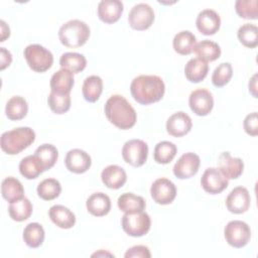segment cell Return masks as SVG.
<instances>
[{"instance_id": "6da1fadb", "label": "cell", "mask_w": 258, "mask_h": 258, "mask_svg": "<svg viewBox=\"0 0 258 258\" xmlns=\"http://www.w3.org/2000/svg\"><path fill=\"white\" fill-rule=\"evenodd\" d=\"M133 99L141 105H149L162 99L165 92L163 80L155 75H140L130 85Z\"/></svg>"}, {"instance_id": "7a4b0ae2", "label": "cell", "mask_w": 258, "mask_h": 258, "mask_svg": "<svg viewBox=\"0 0 258 258\" xmlns=\"http://www.w3.org/2000/svg\"><path fill=\"white\" fill-rule=\"evenodd\" d=\"M104 111L109 122L121 130L132 128L137 120L134 108L121 95L111 96L105 104Z\"/></svg>"}, {"instance_id": "3957f363", "label": "cell", "mask_w": 258, "mask_h": 258, "mask_svg": "<svg viewBox=\"0 0 258 258\" xmlns=\"http://www.w3.org/2000/svg\"><path fill=\"white\" fill-rule=\"evenodd\" d=\"M35 140V132L30 127H18L6 131L1 135V149L9 154L15 155L26 149Z\"/></svg>"}, {"instance_id": "277c9868", "label": "cell", "mask_w": 258, "mask_h": 258, "mask_svg": "<svg viewBox=\"0 0 258 258\" xmlns=\"http://www.w3.org/2000/svg\"><path fill=\"white\" fill-rule=\"evenodd\" d=\"M89 26L79 19H73L66 22L58 30V38L61 44L70 48L83 46L89 39Z\"/></svg>"}, {"instance_id": "5b68a950", "label": "cell", "mask_w": 258, "mask_h": 258, "mask_svg": "<svg viewBox=\"0 0 258 258\" xmlns=\"http://www.w3.org/2000/svg\"><path fill=\"white\" fill-rule=\"evenodd\" d=\"M24 57L28 67L36 73H44L49 70L53 63L52 53L44 46L33 43L24 48Z\"/></svg>"}, {"instance_id": "8992f818", "label": "cell", "mask_w": 258, "mask_h": 258, "mask_svg": "<svg viewBox=\"0 0 258 258\" xmlns=\"http://www.w3.org/2000/svg\"><path fill=\"white\" fill-rule=\"evenodd\" d=\"M123 231L131 237H141L148 233L151 227V220L147 213L139 212L123 215L121 219Z\"/></svg>"}, {"instance_id": "52a82bcc", "label": "cell", "mask_w": 258, "mask_h": 258, "mask_svg": "<svg viewBox=\"0 0 258 258\" xmlns=\"http://www.w3.org/2000/svg\"><path fill=\"white\" fill-rule=\"evenodd\" d=\"M224 236L230 246L242 248L246 246L251 239V229L248 224L243 221H230L224 229Z\"/></svg>"}, {"instance_id": "ba28073f", "label": "cell", "mask_w": 258, "mask_h": 258, "mask_svg": "<svg viewBox=\"0 0 258 258\" xmlns=\"http://www.w3.org/2000/svg\"><path fill=\"white\" fill-rule=\"evenodd\" d=\"M148 156V145L141 139H131L124 143L122 157L124 161L134 167L143 165Z\"/></svg>"}, {"instance_id": "9c48e42d", "label": "cell", "mask_w": 258, "mask_h": 258, "mask_svg": "<svg viewBox=\"0 0 258 258\" xmlns=\"http://www.w3.org/2000/svg\"><path fill=\"white\" fill-rule=\"evenodd\" d=\"M154 11L150 5L146 3H138L134 5L128 15V22L131 28L135 30H146L154 21Z\"/></svg>"}, {"instance_id": "30bf717a", "label": "cell", "mask_w": 258, "mask_h": 258, "mask_svg": "<svg viewBox=\"0 0 258 258\" xmlns=\"http://www.w3.org/2000/svg\"><path fill=\"white\" fill-rule=\"evenodd\" d=\"M150 195L156 204L169 205L176 197V187L168 178L160 177L151 184Z\"/></svg>"}, {"instance_id": "8fae6325", "label": "cell", "mask_w": 258, "mask_h": 258, "mask_svg": "<svg viewBox=\"0 0 258 258\" xmlns=\"http://www.w3.org/2000/svg\"><path fill=\"white\" fill-rule=\"evenodd\" d=\"M190 110L198 116H207L214 107V98L212 93L204 88L192 91L188 98Z\"/></svg>"}, {"instance_id": "7c38bea8", "label": "cell", "mask_w": 258, "mask_h": 258, "mask_svg": "<svg viewBox=\"0 0 258 258\" xmlns=\"http://www.w3.org/2000/svg\"><path fill=\"white\" fill-rule=\"evenodd\" d=\"M201 164V159L194 152L183 153L173 166V174L179 179L190 178L197 174Z\"/></svg>"}, {"instance_id": "4fadbf2b", "label": "cell", "mask_w": 258, "mask_h": 258, "mask_svg": "<svg viewBox=\"0 0 258 258\" xmlns=\"http://www.w3.org/2000/svg\"><path fill=\"white\" fill-rule=\"evenodd\" d=\"M229 180L221 173L218 168L209 167L207 168L202 177L201 185L205 191L211 195H217L222 192L228 187Z\"/></svg>"}, {"instance_id": "5bb4252c", "label": "cell", "mask_w": 258, "mask_h": 258, "mask_svg": "<svg viewBox=\"0 0 258 258\" xmlns=\"http://www.w3.org/2000/svg\"><path fill=\"white\" fill-rule=\"evenodd\" d=\"M225 204L229 212L233 214H243L250 208L251 197L246 187L237 186L228 195Z\"/></svg>"}, {"instance_id": "9a60e30c", "label": "cell", "mask_w": 258, "mask_h": 258, "mask_svg": "<svg viewBox=\"0 0 258 258\" xmlns=\"http://www.w3.org/2000/svg\"><path fill=\"white\" fill-rule=\"evenodd\" d=\"M218 169L227 179L238 178L244 170V162L239 157H233L230 152H222L218 157Z\"/></svg>"}, {"instance_id": "2e32d148", "label": "cell", "mask_w": 258, "mask_h": 258, "mask_svg": "<svg viewBox=\"0 0 258 258\" xmlns=\"http://www.w3.org/2000/svg\"><path fill=\"white\" fill-rule=\"evenodd\" d=\"M64 164L68 170L71 172L81 174L86 172L91 167L92 159L86 151L75 148L68 151L64 158Z\"/></svg>"}, {"instance_id": "e0dca14e", "label": "cell", "mask_w": 258, "mask_h": 258, "mask_svg": "<svg viewBox=\"0 0 258 258\" xmlns=\"http://www.w3.org/2000/svg\"><path fill=\"white\" fill-rule=\"evenodd\" d=\"M196 25L202 34L213 35L220 29V15L213 9H204L199 13L196 20Z\"/></svg>"}, {"instance_id": "ac0fdd59", "label": "cell", "mask_w": 258, "mask_h": 258, "mask_svg": "<svg viewBox=\"0 0 258 258\" xmlns=\"http://www.w3.org/2000/svg\"><path fill=\"white\" fill-rule=\"evenodd\" d=\"M192 127L190 117L182 112H176L172 114L166 121V131L173 137H181L186 135Z\"/></svg>"}, {"instance_id": "d6986e66", "label": "cell", "mask_w": 258, "mask_h": 258, "mask_svg": "<svg viewBox=\"0 0 258 258\" xmlns=\"http://www.w3.org/2000/svg\"><path fill=\"white\" fill-rule=\"evenodd\" d=\"M123 9V3L120 0H102L98 4V17L101 21L112 24L119 20Z\"/></svg>"}, {"instance_id": "ffe728a7", "label": "cell", "mask_w": 258, "mask_h": 258, "mask_svg": "<svg viewBox=\"0 0 258 258\" xmlns=\"http://www.w3.org/2000/svg\"><path fill=\"white\" fill-rule=\"evenodd\" d=\"M101 179L108 188L118 189L125 184L127 180V174L121 166L111 164L102 170Z\"/></svg>"}, {"instance_id": "44dd1931", "label": "cell", "mask_w": 258, "mask_h": 258, "mask_svg": "<svg viewBox=\"0 0 258 258\" xmlns=\"http://www.w3.org/2000/svg\"><path fill=\"white\" fill-rule=\"evenodd\" d=\"M74 74L66 69H60L59 71L54 73L50 78L49 82L51 92L61 95L70 94L74 87Z\"/></svg>"}, {"instance_id": "7402d4cb", "label": "cell", "mask_w": 258, "mask_h": 258, "mask_svg": "<svg viewBox=\"0 0 258 258\" xmlns=\"http://www.w3.org/2000/svg\"><path fill=\"white\" fill-rule=\"evenodd\" d=\"M52 223L61 229H71L76 224L75 214L62 205H54L48 211Z\"/></svg>"}, {"instance_id": "603a6c76", "label": "cell", "mask_w": 258, "mask_h": 258, "mask_svg": "<svg viewBox=\"0 0 258 258\" xmlns=\"http://www.w3.org/2000/svg\"><path fill=\"white\" fill-rule=\"evenodd\" d=\"M88 212L95 217H103L111 210V200L104 192L92 194L86 202Z\"/></svg>"}, {"instance_id": "cb8c5ba5", "label": "cell", "mask_w": 258, "mask_h": 258, "mask_svg": "<svg viewBox=\"0 0 258 258\" xmlns=\"http://www.w3.org/2000/svg\"><path fill=\"white\" fill-rule=\"evenodd\" d=\"M117 205L120 211L126 214L143 212L146 207L145 200L141 196H136L132 192L122 194L117 200Z\"/></svg>"}, {"instance_id": "d4e9b609", "label": "cell", "mask_w": 258, "mask_h": 258, "mask_svg": "<svg viewBox=\"0 0 258 258\" xmlns=\"http://www.w3.org/2000/svg\"><path fill=\"white\" fill-rule=\"evenodd\" d=\"M198 58L208 62L214 61L218 59L221 55V47L220 45L212 40L204 39L198 43H196L192 50Z\"/></svg>"}, {"instance_id": "484cf974", "label": "cell", "mask_w": 258, "mask_h": 258, "mask_svg": "<svg viewBox=\"0 0 258 258\" xmlns=\"http://www.w3.org/2000/svg\"><path fill=\"white\" fill-rule=\"evenodd\" d=\"M209 64L208 62L196 57L190 58L184 67L185 78L191 83L202 82L208 75Z\"/></svg>"}, {"instance_id": "4316f807", "label": "cell", "mask_w": 258, "mask_h": 258, "mask_svg": "<svg viewBox=\"0 0 258 258\" xmlns=\"http://www.w3.org/2000/svg\"><path fill=\"white\" fill-rule=\"evenodd\" d=\"M1 194L4 200L8 203H13L24 197V188L17 178L8 176L5 177L1 183Z\"/></svg>"}, {"instance_id": "83f0119b", "label": "cell", "mask_w": 258, "mask_h": 258, "mask_svg": "<svg viewBox=\"0 0 258 258\" xmlns=\"http://www.w3.org/2000/svg\"><path fill=\"white\" fill-rule=\"evenodd\" d=\"M103 92V81L99 76H90L85 79L82 87L84 99L89 103H95L99 100Z\"/></svg>"}, {"instance_id": "f1b7e54d", "label": "cell", "mask_w": 258, "mask_h": 258, "mask_svg": "<svg viewBox=\"0 0 258 258\" xmlns=\"http://www.w3.org/2000/svg\"><path fill=\"white\" fill-rule=\"evenodd\" d=\"M28 112V104L21 96H14L8 100L5 107V114L8 119L17 121L23 119Z\"/></svg>"}, {"instance_id": "f546056e", "label": "cell", "mask_w": 258, "mask_h": 258, "mask_svg": "<svg viewBox=\"0 0 258 258\" xmlns=\"http://www.w3.org/2000/svg\"><path fill=\"white\" fill-rule=\"evenodd\" d=\"M196 36L188 30H182L176 33L172 40V46L175 52L181 55H187L192 52L196 45Z\"/></svg>"}, {"instance_id": "4dcf8cb0", "label": "cell", "mask_w": 258, "mask_h": 258, "mask_svg": "<svg viewBox=\"0 0 258 258\" xmlns=\"http://www.w3.org/2000/svg\"><path fill=\"white\" fill-rule=\"evenodd\" d=\"M43 171L42 164L34 154L22 158L19 163V172L26 179H34Z\"/></svg>"}, {"instance_id": "1f68e13d", "label": "cell", "mask_w": 258, "mask_h": 258, "mask_svg": "<svg viewBox=\"0 0 258 258\" xmlns=\"http://www.w3.org/2000/svg\"><path fill=\"white\" fill-rule=\"evenodd\" d=\"M32 210L33 208L30 201L27 198L23 197L18 201L10 203V206L8 208V214L13 221L22 222L27 220L31 216Z\"/></svg>"}, {"instance_id": "d6a6232c", "label": "cell", "mask_w": 258, "mask_h": 258, "mask_svg": "<svg viewBox=\"0 0 258 258\" xmlns=\"http://www.w3.org/2000/svg\"><path fill=\"white\" fill-rule=\"evenodd\" d=\"M45 233L39 223H29L23 230V240L30 248H38L44 241Z\"/></svg>"}, {"instance_id": "836d02e7", "label": "cell", "mask_w": 258, "mask_h": 258, "mask_svg": "<svg viewBox=\"0 0 258 258\" xmlns=\"http://www.w3.org/2000/svg\"><path fill=\"white\" fill-rule=\"evenodd\" d=\"M59 66L61 69L69 70L73 74L81 73L87 66L86 57L78 52L62 53L59 58Z\"/></svg>"}, {"instance_id": "e575fe53", "label": "cell", "mask_w": 258, "mask_h": 258, "mask_svg": "<svg viewBox=\"0 0 258 258\" xmlns=\"http://www.w3.org/2000/svg\"><path fill=\"white\" fill-rule=\"evenodd\" d=\"M34 155L38 158L44 170H47L55 164L58 157V151L54 145L44 143L36 148Z\"/></svg>"}, {"instance_id": "d590c367", "label": "cell", "mask_w": 258, "mask_h": 258, "mask_svg": "<svg viewBox=\"0 0 258 258\" xmlns=\"http://www.w3.org/2000/svg\"><path fill=\"white\" fill-rule=\"evenodd\" d=\"M177 148L170 141H160L154 147L153 158L159 164H167L176 155Z\"/></svg>"}, {"instance_id": "8d00e7d4", "label": "cell", "mask_w": 258, "mask_h": 258, "mask_svg": "<svg viewBox=\"0 0 258 258\" xmlns=\"http://www.w3.org/2000/svg\"><path fill=\"white\" fill-rule=\"evenodd\" d=\"M37 195L44 201H52L56 199L61 191V185L55 178H45L37 185Z\"/></svg>"}, {"instance_id": "74e56055", "label": "cell", "mask_w": 258, "mask_h": 258, "mask_svg": "<svg viewBox=\"0 0 258 258\" xmlns=\"http://www.w3.org/2000/svg\"><path fill=\"white\" fill-rule=\"evenodd\" d=\"M237 36L239 41L248 48H254L258 45V28L255 24H243L239 27Z\"/></svg>"}, {"instance_id": "f35d334b", "label": "cell", "mask_w": 258, "mask_h": 258, "mask_svg": "<svg viewBox=\"0 0 258 258\" xmlns=\"http://www.w3.org/2000/svg\"><path fill=\"white\" fill-rule=\"evenodd\" d=\"M47 103L53 113L61 115L67 113L71 108V96L70 94L61 95L50 92L47 97Z\"/></svg>"}, {"instance_id": "ab89813d", "label": "cell", "mask_w": 258, "mask_h": 258, "mask_svg": "<svg viewBox=\"0 0 258 258\" xmlns=\"http://www.w3.org/2000/svg\"><path fill=\"white\" fill-rule=\"evenodd\" d=\"M233 76V68L230 62L220 63L213 72L212 83L215 87L221 88L227 85Z\"/></svg>"}, {"instance_id": "60d3db41", "label": "cell", "mask_w": 258, "mask_h": 258, "mask_svg": "<svg viewBox=\"0 0 258 258\" xmlns=\"http://www.w3.org/2000/svg\"><path fill=\"white\" fill-rule=\"evenodd\" d=\"M257 4V0H237L235 10L241 18L256 20L258 18Z\"/></svg>"}, {"instance_id": "b9f144b4", "label": "cell", "mask_w": 258, "mask_h": 258, "mask_svg": "<svg viewBox=\"0 0 258 258\" xmlns=\"http://www.w3.org/2000/svg\"><path fill=\"white\" fill-rule=\"evenodd\" d=\"M244 130L247 134L251 136H257L258 134V117L257 112L248 114L243 122Z\"/></svg>"}, {"instance_id": "7bdbcfd3", "label": "cell", "mask_w": 258, "mask_h": 258, "mask_svg": "<svg viewBox=\"0 0 258 258\" xmlns=\"http://www.w3.org/2000/svg\"><path fill=\"white\" fill-rule=\"evenodd\" d=\"M125 258H150L151 254L149 248L144 245H136L129 248L125 253Z\"/></svg>"}, {"instance_id": "ee69618b", "label": "cell", "mask_w": 258, "mask_h": 258, "mask_svg": "<svg viewBox=\"0 0 258 258\" xmlns=\"http://www.w3.org/2000/svg\"><path fill=\"white\" fill-rule=\"evenodd\" d=\"M0 59H1V67L0 69L3 71L4 69H6L7 67L10 66L11 61H12V55L10 53L9 50H7L5 47H0Z\"/></svg>"}, {"instance_id": "f6af8a7d", "label": "cell", "mask_w": 258, "mask_h": 258, "mask_svg": "<svg viewBox=\"0 0 258 258\" xmlns=\"http://www.w3.org/2000/svg\"><path fill=\"white\" fill-rule=\"evenodd\" d=\"M0 24H1V40L0 41H4L7 37H9L10 29L4 20H1Z\"/></svg>"}, {"instance_id": "bcb514c9", "label": "cell", "mask_w": 258, "mask_h": 258, "mask_svg": "<svg viewBox=\"0 0 258 258\" xmlns=\"http://www.w3.org/2000/svg\"><path fill=\"white\" fill-rule=\"evenodd\" d=\"M256 79H257V74H255L252 79L250 80L249 82V92L253 95L254 98H257V94H256V90H257V87H256Z\"/></svg>"}, {"instance_id": "7dc6e473", "label": "cell", "mask_w": 258, "mask_h": 258, "mask_svg": "<svg viewBox=\"0 0 258 258\" xmlns=\"http://www.w3.org/2000/svg\"><path fill=\"white\" fill-rule=\"evenodd\" d=\"M100 255H108V256H114L113 254H111V253H108V252H98V253H95V254H93L92 256L94 257V256H100Z\"/></svg>"}]
</instances>
